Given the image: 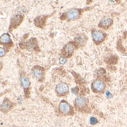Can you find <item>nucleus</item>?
<instances>
[{
    "instance_id": "f3484780",
    "label": "nucleus",
    "mask_w": 127,
    "mask_h": 127,
    "mask_svg": "<svg viewBox=\"0 0 127 127\" xmlns=\"http://www.w3.org/2000/svg\"><path fill=\"white\" fill-rule=\"evenodd\" d=\"M105 94H106V96L108 97V98H111L112 97V94H111V93L109 91H106Z\"/></svg>"
},
{
    "instance_id": "20e7f679",
    "label": "nucleus",
    "mask_w": 127,
    "mask_h": 127,
    "mask_svg": "<svg viewBox=\"0 0 127 127\" xmlns=\"http://www.w3.org/2000/svg\"><path fill=\"white\" fill-rule=\"evenodd\" d=\"M57 90L60 94L66 93L69 90V88L67 85L65 83H62L57 86Z\"/></svg>"
},
{
    "instance_id": "f8f14e48",
    "label": "nucleus",
    "mask_w": 127,
    "mask_h": 127,
    "mask_svg": "<svg viewBox=\"0 0 127 127\" xmlns=\"http://www.w3.org/2000/svg\"><path fill=\"white\" fill-rule=\"evenodd\" d=\"M11 104L9 101L5 102L3 103L2 105L3 109L5 110H8L11 108Z\"/></svg>"
},
{
    "instance_id": "f257e3e1",
    "label": "nucleus",
    "mask_w": 127,
    "mask_h": 127,
    "mask_svg": "<svg viewBox=\"0 0 127 127\" xmlns=\"http://www.w3.org/2000/svg\"><path fill=\"white\" fill-rule=\"evenodd\" d=\"M105 85L102 81L97 80L94 81L92 85V89L96 93H103L105 90Z\"/></svg>"
},
{
    "instance_id": "0eeeda50",
    "label": "nucleus",
    "mask_w": 127,
    "mask_h": 127,
    "mask_svg": "<svg viewBox=\"0 0 127 127\" xmlns=\"http://www.w3.org/2000/svg\"><path fill=\"white\" fill-rule=\"evenodd\" d=\"M112 22V20L108 18L102 20L101 22V24L103 27H108L111 25Z\"/></svg>"
},
{
    "instance_id": "9d476101",
    "label": "nucleus",
    "mask_w": 127,
    "mask_h": 127,
    "mask_svg": "<svg viewBox=\"0 0 127 127\" xmlns=\"http://www.w3.org/2000/svg\"><path fill=\"white\" fill-rule=\"evenodd\" d=\"M66 51L69 53H72L75 50V47L73 45L71 44H69L66 45Z\"/></svg>"
},
{
    "instance_id": "1a4fd4ad",
    "label": "nucleus",
    "mask_w": 127,
    "mask_h": 127,
    "mask_svg": "<svg viewBox=\"0 0 127 127\" xmlns=\"http://www.w3.org/2000/svg\"><path fill=\"white\" fill-rule=\"evenodd\" d=\"M10 38L9 36L7 34H4L1 36L0 41L3 43H7L9 42Z\"/></svg>"
},
{
    "instance_id": "2eb2a0df",
    "label": "nucleus",
    "mask_w": 127,
    "mask_h": 127,
    "mask_svg": "<svg viewBox=\"0 0 127 127\" xmlns=\"http://www.w3.org/2000/svg\"><path fill=\"white\" fill-rule=\"evenodd\" d=\"M78 91V88L77 87L73 88L71 89L72 92L75 95H77Z\"/></svg>"
},
{
    "instance_id": "423d86ee",
    "label": "nucleus",
    "mask_w": 127,
    "mask_h": 127,
    "mask_svg": "<svg viewBox=\"0 0 127 127\" xmlns=\"http://www.w3.org/2000/svg\"><path fill=\"white\" fill-rule=\"evenodd\" d=\"M92 36L94 40L97 42L102 41L104 37L103 33L98 31H96L93 32Z\"/></svg>"
},
{
    "instance_id": "9b49d317",
    "label": "nucleus",
    "mask_w": 127,
    "mask_h": 127,
    "mask_svg": "<svg viewBox=\"0 0 127 127\" xmlns=\"http://www.w3.org/2000/svg\"><path fill=\"white\" fill-rule=\"evenodd\" d=\"M33 74L36 77L40 78L42 76V73L41 71L39 70L36 69L33 71Z\"/></svg>"
},
{
    "instance_id": "6e6552de",
    "label": "nucleus",
    "mask_w": 127,
    "mask_h": 127,
    "mask_svg": "<svg viewBox=\"0 0 127 127\" xmlns=\"http://www.w3.org/2000/svg\"><path fill=\"white\" fill-rule=\"evenodd\" d=\"M21 84L25 88H28L30 85V82L27 77H23L21 79Z\"/></svg>"
},
{
    "instance_id": "39448f33",
    "label": "nucleus",
    "mask_w": 127,
    "mask_h": 127,
    "mask_svg": "<svg viewBox=\"0 0 127 127\" xmlns=\"http://www.w3.org/2000/svg\"><path fill=\"white\" fill-rule=\"evenodd\" d=\"M60 109L64 114H68L71 110V108L68 104L65 102L61 103L59 106Z\"/></svg>"
},
{
    "instance_id": "dca6fc26",
    "label": "nucleus",
    "mask_w": 127,
    "mask_h": 127,
    "mask_svg": "<svg viewBox=\"0 0 127 127\" xmlns=\"http://www.w3.org/2000/svg\"><path fill=\"white\" fill-rule=\"evenodd\" d=\"M67 61V60L63 57H60L59 58V63L61 64H64Z\"/></svg>"
},
{
    "instance_id": "ddd939ff",
    "label": "nucleus",
    "mask_w": 127,
    "mask_h": 127,
    "mask_svg": "<svg viewBox=\"0 0 127 127\" xmlns=\"http://www.w3.org/2000/svg\"><path fill=\"white\" fill-rule=\"evenodd\" d=\"M90 123L92 125H94L98 123L97 119L94 117H91L90 119Z\"/></svg>"
},
{
    "instance_id": "7ed1b4c3",
    "label": "nucleus",
    "mask_w": 127,
    "mask_h": 127,
    "mask_svg": "<svg viewBox=\"0 0 127 127\" xmlns=\"http://www.w3.org/2000/svg\"><path fill=\"white\" fill-rule=\"evenodd\" d=\"M79 13L77 10L73 9L69 12L67 14V17L69 20H75L79 17Z\"/></svg>"
},
{
    "instance_id": "4468645a",
    "label": "nucleus",
    "mask_w": 127,
    "mask_h": 127,
    "mask_svg": "<svg viewBox=\"0 0 127 127\" xmlns=\"http://www.w3.org/2000/svg\"><path fill=\"white\" fill-rule=\"evenodd\" d=\"M77 41L79 42L80 44H84L85 42L84 37V36H79L77 38Z\"/></svg>"
},
{
    "instance_id": "a211bd4d",
    "label": "nucleus",
    "mask_w": 127,
    "mask_h": 127,
    "mask_svg": "<svg viewBox=\"0 0 127 127\" xmlns=\"http://www.w3.org/2000/svg\"><path fill=\"white\" fill-rule=\"evenodd\" d=\"M5 54V51L4 49L0 48V56H3Z\"/></svg>"
},
{
    "instance_id": "f03ea898",
    "label": "nucleus",
    "mask_w": 127,
    "mask_h": 127,
    "mask_svg": "<svg viewBox=\"0 0 127 127\" xmlns=\"http://www.w3.org/2000/svg\"><path fill=\"white\" fill-rule=\"evenodd\" d=\"M76 104L80 108L86 107L88 105V100L84 97H77L75 100Z\"/></svg>"
}]
</instances>
